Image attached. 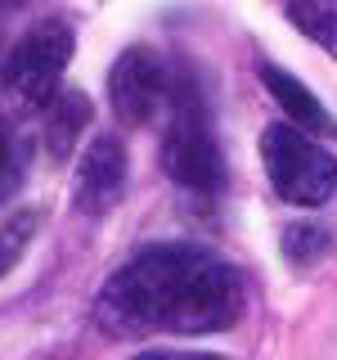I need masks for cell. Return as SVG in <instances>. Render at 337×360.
I'll return each mask as SVG.
<instances>
[{
  "mask_svg": "<svg viewBox=\"0 0 337 360\" xmlns=\"http://www.w3.org/2000/svg\"><path fill=\"white\" fill-rule=\"evenodd\" d=\"M247 288L230 262L194 243H157L108 275L95 315L108 333H220L243 320Z\"/></svg>",
  "mask_w": 337,
  "mask_h": 360,
  "instance_id": "6da1fadb",
  "label": "cell"
},
{
  "mask_svg": "<svg viewBox=\"0 0 337 360\" xmlns=\"http://www.w3.org/2000/svg\"><path fill=\"white\" fill-rule=\"evenodd\" d=\"M171 117H166V140H162V162L166 176L180 189H194V194H216L225 185V162H220V144L211 131L207 104L189 82H180L166 99Z\"/></svg>",
  "mask_w": 337,
  "mask_h": 360,
  "instance_id": "7a4b0ae2",
  "label": "cell"
},
{
  "mask_svg": "<svg viewBox=\"0 0 337 360\" xmlns=\"http://www.w3.org/2000/svg\"><path fill=\"white\" fill-rule=\"evenodd\" d=\"M261 162L275 194L292 207H324L337 194V158L292 122H270L261 131Z\"/></svg>",
  "mask_w": 337,
  "mask_h": 360,
  "instance_id": "3957f363",
  "label": "cell"
},
{
  "mask_svg": "<svg viewBox=\"0 0 337 360\" xmlns=\"http://www.w3.org/2000/svg\"><path fill=\"white\" fill-rule=\"evenodd\" d=\"M77 50V37L63 18H45L37 27H27L18 37V45L5 54L0 68V86L18 99V104H45L59 86L67 59Z\"/></svg>",
  "mask_w": 337,
  "mask_h": 360,
  "instance_id": "277c9868",
  "label": "cell"
},
{
  "mask_svg": "<svg viewBox=\"0 0 337 360\" xmlns=\"http://www.w3.org/2000/svg\"><path fill=\"white\" fill-rule=\"evenodd\" d=\"M108 99L117 122L126 127H149V122L162 112V104L171 99V72H166L162 54L149 50V45H131V50L117 54L108 72Z\"/></svg>",
  "mask_w": 337,
  "mask_h": 360,
  "instance_id": "5b68a950",
  "label": "cell"
},
{
  "mask_svg": "<svg viewBox=\"0 0 337 360\" xmlns=\"http://www.w3.org/2000/svg\"><path fill=\"white\" fill-rule=\"evenodd\" d=\"M126 144L117 135H95L86 144L81 162H77V185H72V198L86 217H104L112 202L121 198L126 189Z\"/></svg>",
  "mask_w": 337,
  "mask_h": 360,
  "instance_id": "8992f818",
  "label": "cell"
},
{
  "mask_svg": "<svg viewBox=\"0 0 337 360\" xmlns=\"http://www.w3.org/2000/svg\"><path fill=\"white\" fill-rule=\"evenodd\" d=\"M261 82H265V90L275 95V104L288 112V122L297 131L337 135V122L329 117V108L319 104V95H315L310 86H301V77H292V72H284V68H275V63H261Z\"/></svg>",
  "mask_w": 337,
  "mask_h": 360,
  "instance_id": "52a82bcc",
  "label": "cell"
},
{
  "mask_svg": "<svg viewBox=\"0 0 337 360\" xmlns=\"http://www.w3.org/2000/svg\"><path fill=\"white\" fill-rule=\"evenodd\" d=\"M90 117H95V108H90V99L81 90H59L50 99V112H45V149H50L54 162L72 158V149L81 144V135L90 127Z\"/></svg>",
  "mask_w": 337,
  "mask_h": 360,
  "instance_id": "ba28073f",
  "label": "cell"
},
{
  "mask_svg": "<svg viewBox=\"0 0 337 360\" xmlns=\"http://www.w3.org/2000/svg\"><path fill=\"white\" fill-rule=\"evenodd\" d=\"M284 18L337 59V0H292V5H284Z\"/></svg>",
  "mask_w": 337,
  "mask_h": 360,
  "instance_id": "9c48e42d",
  "label": "cell"
},
{
  "mask_svg": "<svg viewBox=\"0 0 337 360\" xmlns=\"http://www.w3.org/2000/svg\"><path fill=\"white\" fill-rule=\"evenodd\" d=\"M37 230H41V212L37 207H18L14 217H5L0 221V279L14 270L22 257H27V248L32 239H37Z\"/></svg>",
  "mask_w": 337,
  "mask_h": 360,
  "instance_id": "30bf717a",
  "label": "cell"
},
{
  "mask_svg": "<svg viewBox=\"0 0 337 360\" xmlns=\"http://www.w3.org/2000/svg\"><path fill=\"white\" fill-rule=\"evenodd\" d=\"M329 230L324 225H315V221H297V225H288L284 230V239H279V248H284V257H288V266H315L324 252H329Z\"/></svg>",
  "mask_w": 337,
  "mask_h": 360,
  "instance_id": "8fae6325",
  "label": "cell"
},
{
  "mask_svg": "<svg viewBox=\"0 0 337 360\" xmlns=\"http://www.w3.org/2000/svg\"><path fill=\"white\" fill-rule=\"evenodd\" d=\"M9 167H14V135H9V122H5V112H0V198L9 194Z\"/></svg>",
  "mask_w": 337,
  "mask_h": 360,
  "instance_id": "7c38bea8",
  "label": "cell"
},
{
  "mask_svg": "<svg viewBox=\"0 0 337 360\" xmlns=\"http://www.w3.org/2000/svg\"><path fill=\"white\" fill-rule=\"evenodd\" d=\"M135 360H230V356H216V352H144Z\"/></svg>",
  "mask_w": 337,
  "mask_h": 360,
  "instance_id": "4fadbf2b",
  "label": "cell"
}]
</instances>
